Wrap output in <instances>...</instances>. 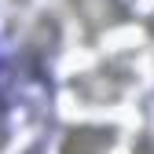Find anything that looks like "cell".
Returning <instances> with one entry per match:
<instances>
[{
    "mask_svg": "<svg viewBox=\"0 0 154 154\" xmlns=\"http://www.w3.org/2000/svg\"><path fill=\"white\" fill-rule=\"evenodd\" d=\"M73 4V11H77V18L95 33V29H106V26H114L121 18V8H118V0H70Z\"/></svg>",
    "mask_w": 154,
    "mask_h": 154,
    "instance_id": "cell-1",
    "label": "cell"
},
{
    "mask_svg": "<svg viewBox=\"0 0 154 154\" xmlns=\"http://www.w3.org/2000/svg\"><path fill=\"white\" fill-rule=\"evenodd\" d=\"M106 147H110L106 128H73L63 143V154H106Z\"/></svg>",
    "mask_w": 154,
    "mask_h": 154,
    "instance_id": "cell-2",
    "label": "cell"
}]
</instances>
